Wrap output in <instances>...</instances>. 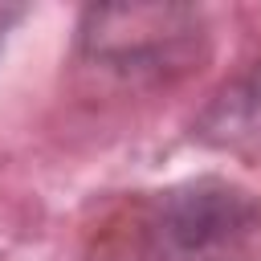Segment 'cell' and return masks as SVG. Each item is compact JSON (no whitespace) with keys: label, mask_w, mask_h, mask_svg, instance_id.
I'll return each mask as SVG.
<instances>
[{"label":"cell","mask_w":261,"mask_h":261,"mask_svg":"<svg viewBox=\"0 0 261 261\" xmlns=\"http://www.w3.org/2000/svg\"><path fill=\"white\" fill-rule=\"evenodd\" d=\"M196 135L224 151H261V65L212 98Z\"/></svg>","instance_id":"7a4b0ae2"},{"label":"cell","mask_w":261,"mask_h":261,"mask_svg":"<svg viewBox=\"0 0 261 261\" xmlns=\"http://www.w3.org/2000/svg\"><path fill=\"white\" fill-rule=\"evenodd\" d=\"M200 37V12L175 4H106L82 20V49L114 69L179 65Z\"/></svg>","instance_id":"6da1fadb"}]
</instances>
